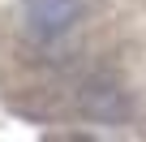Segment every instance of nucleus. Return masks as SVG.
<instances>
[{"mask_svg": "<svg viewBox=\"0 0 146 142\" xmlns=\"http://www.w3.org/2000/svg\"><path fill=\"white\" fill-rule=\"evenodd\" d=\"M82 13H86V0H26L22 26L35 43H56L82 22Z\"/></svg>", "mask_w": 146, "mask_h": 142, "instance_id": "obj_1", "label": "nucleus"}, {"mask_svg": "<svg viewBox=\"0 0 146 142\" xmlns=\"http://www.w3.org/2000/svg\"><path fill=\"white\" fill-rule=\"evenodd\" d=\"M78 108H82L86 121H99V125H125L129 112H133L129 91H125L120 82H112V78H90V82H82Z\"/></svg>", "mask_w": 146, "mask_h": 142, "instance_id": "obj_2", "label": "nucleus"}]
</instances>
